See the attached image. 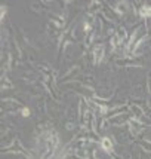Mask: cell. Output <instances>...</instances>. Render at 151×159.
<instances>
[{
	"label": "cell",
	"mask_w": 151,
	"mask_h": 159,
	"mask_svg": "<svg viewBox=\"0 0 151 159\" xmlns=\"http://www.w3.org/2000/svg\"><path fill=\"white\" fill-rule=\"evenodd\" d=\"M93 55H95V61L99 63L104 57V48L102 46H95V51H93Z\"/></svg>",
	"instance_id": "obj_1"
},
{
	"label": "cell",
	"mask_w": 151,
	"mask_h": 159,
	"mask_svg": "<svg viewBox=\"0 0 151 159\" xmlns=\"http://www.w3.org/2000/svg\"><path fill=\"white\" fill-rule=\"evenodd\" d=\"M141 15H144V16H151V7H142L141 9Z\"/></svg>",
	"instance_id": "obj_4"
},
{
	"label": "cell",
	"mask_w": 151,
	"mask_h": 159,
	"mask_svg": "<svg viewBox=\"0 0 151 159\" xmlns=\"http://www.w3.org/2000/svg\"><path fill=\"white\" fill-rule=\"evenodd\" d=\"M130 128L133 132H139L141 131V125L136 122V120H130Z\"/></svg>",
	"instance_id": "obj_3"
},
{
	"label": "cell",
	"mask_w": 151,
	"mask_h": 159,
	"mask_svg": "<svg viewBox=\"0 0 151 159\" xmlns=\"http://www.w3.org/2000/svg\"><path fill=\"white\" fill-rule=\"evenodd\" d=\"M101 146H102L104 150H107V152H110V150L113 149V143H111V140H110V138H102Z\"/></svg>",
	"instance_id": "obj_2"
}]
</instances>
